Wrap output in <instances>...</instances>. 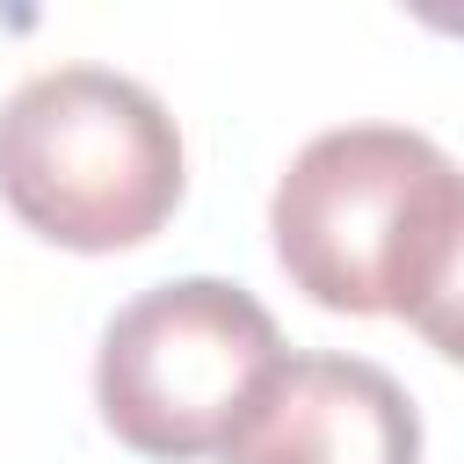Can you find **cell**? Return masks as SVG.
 <instances>
[{
	"instance_id": "cell-2",
	"label": "cell",
	"mask_w": 464,
	"mask_h": 464,
	"mask_svg": "<svg viewBox=\"0 0 464 464\" xmlns=\"http://www.w3.org/2000/svg\"><path fill=\"white\" fill-rule=\"evenodd\" d=\"M0 203L72 254L145 246L181 203V130L123 72H36L0 109Z\"/></svg>"
},
{
	"instance_id": "cell-1",
	"label": "cell",
	"mask_w": 464,
	"mask_h": 464,
	"mask_svg": "<svg viewBox=\"0 0 464 464\" xmlns=\"http://www.w3.org/2000/svg\"><path fill=\"white\" fill-rule=\"evenodd\" d=\"M283 276L355 319H413L435 348H457V239L464 181L450 152L399 123L319 130L268 203Z\"/></svg>"
},
{
	"instance_id": "cell-3",
	"label": "cell",
	"mask_w": 464,
	"mask_h": 464,
	"mask_svg": "<svg viewBox=\"0 0 464 464\" xmlns=\"http://www.w3.org/2000/svg\"><path fill=\"white\" fill-rule=\"evenodd\" d=\"M276 370L283 334L261 312V297H246L225 276H181L138 290L102 326L94 406L123 450L152 464H188L239 435Z\"/></svg>"
},
{
	"instance_id": "cell-4",
	"label": "cell",
	"mask_w": 464,
	"mask_h": 464,
	"mask_svg": "<svg viewBox=\"0 0 464 464\" xmlns=\"http://www.w3.org/2000/svg\"><path fill=\"white\" fill-rule=\"evenodd\" d=\"M225 464H420V413L362 355H283Z\"/></svg>"
}]
</instances>
